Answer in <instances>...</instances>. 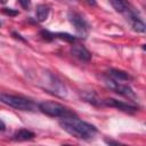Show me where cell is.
Returning <instances> with one entry per match:
<instances>
[{
  "mask_svg": "<svg viewBox=\"0 0 146 146\" xmlns=\"http://www.w3.org/2000/svg\"><path fill=\"white\" fill-rule=\"evenodd\" d=\"M102 104L103 105H107V106H111V107H116L123 112H136L137 111V107L136 106H132L130 104H127V103H123L121 100H116L114 98H107V99H104L102 100Z\"/></svg>",
  "mask_w": 146,
  "mask_h": 146,
  "instance_id": "6",
  "label": "cell"
},
{
  "mask_svg": "<svg viewBox=\"0 0 146 146\" xmlns=\"http://www.w3.org/2000/svg\"><path fill=\"white\" fill-rule=\"evenodd\" d=\"M105 84L111 89L113 90L114 92L123 96V97H127L129 99H135L136 98V95L133 92V90L127 86V84H123L119 81H115L113 79H105Z\"/></svg>",
  "mask_w": 146,
  "mask_h": 146,
  "instance_id": "5",
  "label": "cell"
},
{
  "mask_svg": "<svg viewBox=\"0 0 146 146\" xmlns=\"http://www.w3.org/2000/svg\"><path fill=\"white\" fill-rule=\"evenodd\" d=\"M84 2H87L90 6H96V0H83Z\"/></svg>",
  "mask_w": 146,
  "mask_h": 146,
  "instance_id": "14",
  "label": "cell"
},
{
  "mask_svg": "<svg viewBox=\"0 0 146 146\" xmlns=\"http://www.w3.org/2000/svg\"><path fill=\"white\" fill-rule=\"evenodd\" d=\"M3 11H5L7 15H16V14H17V11H13V10H10V8H5Z\"/></svg>",
  "mask_w": 146,
  "mask_h": 146,
  "instance_id": "13",
  "label": "cell"
},
{
  "mask_svg": "<svg viewBox=\"0 0 146 146\" xmlns=\"http://www.w3.org/2000/svg\"><path fill=\"white\" fill-rule=\"evenodd\" d=\"M34 138V133L27 129H21L14 133V139L16 140H31Z\"/></svg>",
  "mask_w": 146,
  "mask_h": 146,
  "instance_id": "10",
  "label": "cell"
},
{
  "mask_svg": "<svg viewBox=\"0 0 146 146\" xmlns=\"http://www.w3.org/2000/svg\"><path fill=\"white\" fill-rule=\"evenodd\" d=\"M6 129V124H5V122L0 119V131H3Z\"/></svg>",
  "mask_w": 146,
  "mask_h": 146,
  "instance_id": "15",
  "label": "cell"
},
{
  "mask_svg": "<svg viewBox=\"0 0 146 146\" xmlns=\"http://www.w3.org/2000/svg\"><path fill=\"white\" fill-rule=\"evenodd\" d=\"M35 15H36V19L39 22L46 21L48 18V16H49V7L46 6V5H39L36 7Z\"/></svg>",
  "mask_w": 146,
  "mask_h": 146,
  "instance_id": "11",
  "label": "cell"
},
{
  "mask_svg": "<svg viewBox=\"0 0 146 146\" xmlns=\"http://www.w3.org/2000/svg\"><path fill=\"white\" fill-rule=\"evenodd\" d=\"M108 74H110V76H111L113 80L119 81V82L132 80V76H130L127 72L121 71V70H117V68H111V70L108 71Z\"/></svg>",
  "mask_w": 146,
  "mask_h": 146,
  "instance_id": "9",
  "label": "cell"
},
{
  "mask_svg": "<svg viewBox=\"0 0 146 146\" xmlns=\"http://www.w3.org/2000/svg\"><path fill=\"white\" fill-rule=\"evenodd\" d=\"M71 52L72 55H74L75 57H78L79 59L83 60V62H89L91 59V54L90 51L84 48L83 46H80V44H75L71 48Z\"/></svg>",
  "mask_w": 146,
  "mask_h": 146,
  "instance_id": "7",
  "label": "cell"
},
{
  "mask_svg": "<svg viewBox=\"0 0 146 146\" xmlns=\"http://www.w3.org/2000/svg\"><path fill=\"white\" fill-rule=\"evenodd\" d=\"M59 124L66 132L79 139H91L97 133L95 125L78 119L75 115L63 117V121H60Z\"/></svg>",
  "mask_w": 146,
  "mask_h": 146,
  "instance_id": "1",
  "label": "cell"
},
{
  "mask_svg": "<svg viewBox=\"0 0 146 146\" xmlns=\"http://www.w3.org/2000/svg\"><path fill=\"white\" fill-rule=\"evenodd\" d=\"M38 107L43 114L51 116V117H62L63 119V117L75 115L68 108H66L65 106H63L58 103H55V102H43V103H40Z\"/></svg>",
  "mask_w": 146,
  "mask_h": 146,
  "instance_id": "3",
  "label": "cell"
},
{
  "mask_svg": "<svg viewBox=\"0 0 146 146\" xmlns=\"http://www.w3.org/2000/svg\"><path fill=\"white\" fill-rule=\"evenodd\" d=\"M0 103L21 111H34L35 108L32 100L24 98L22 96L10 95L6 92H0Z\"/></svg>",
  "mask_w": 146,
  "mask_h": 146,
  "instance_id": "2",
  "label": "cell"
},
{
  "mask_svg": "<svg viewBox=\"0 0 146 146\" xmlns=\"http://www.w3.org/2000/svg\"><path fill=\"white\" fill-rule=\"evenodd\" d=\"M110 3L112 5V7L121 14H127L129 10L132 9V7L130 6V3L128 2V0H108Z\"/></svg>",
  "mask_w": 146,
  "mask_h": 146,
  "instance_id": "8",
  "label": "cell"
},
{
  "mask_svg": "<svg viewBox=\"0 0 146 146\" xmlns=\"http://www.w3.org/2000/svg\"><path fill=\"white\" fill-rule=\"evenodd\" d=\"M21 6L24 8V9H29L30 8V5H31V0H18Z\"/></svg>",
  "mask_w": 146,
  "mask_h": 146,
  "instance_id": "12",
  "label": "cell"
},
{
  "mask_svg": "<svg viewBox=\"0 0 146 146\" xmlns=\"http://www.w3.org/2000/svg\"><path fill=\"white\" fill-rule=\"evenodd\" d=\"M67 16H68L70 23L74 26V29L78 32V34L83 36V38H86L88 35V32H89V24L87 23V21L80 14L74 13V11H70Z\"/></svg>",
  "mask_w": 146,
  "mask_h": 146,
  "instance_id": "4",
  "label": "cell"
}]
</instances>
